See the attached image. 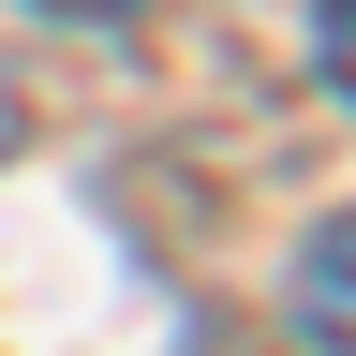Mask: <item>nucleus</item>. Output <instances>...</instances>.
I'll return each mask as SVG.
<instances>
[{"instance_id":"obj_1","label":"nucleus","mask_w":356,"mask_h":356,"mask_svg":"<svg viewBox=\"0 0 356 356\" xmlns=\"http://www.w3.org/2000/svg\"><path fill=\"white\" fill-rule=\"evenodd\" d=\"M297 341L356 356V208H327V222L297 238Z\"/></svg>"},{"instance_id":"obj_2","label":"nucleus","mask_w":356,"mask_h":356,"mask_svg":"<svg viewBox=\"0 0 356 356\" xmlns=\"http://www.w3.org/2000/svg\"><path fill=\"white\" fill-rule=\"evenodd\" d=\"M312 60H327V89L356 104V0H327V30H312Z\"/></svg>"},{"instance_id":"obj_3","label":"nucleus","mask_w":356,"mask_h":356,"mask_svg":"<svg viewBox=\"0 0 356 356\" xmlns=\"http://www.w3.org/2000/svg\"><path fill=\"white\" fill-rule=\"evenodd\" d=\"M44 15H134V0H44Z\"/></svg>"}]
</instances>
